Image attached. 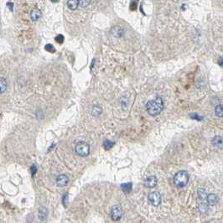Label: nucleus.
Returning a JSON list of instances; mask_svg holds the SVG:
<instances>
[{
    "label": "nucleus",
    "mask_w": 223,
    "mask_h": 223,
    "mask_svg": "<svg viewBox=\"0 0 223 223\" xmlns=\"http://www.w3.org/2000/svg\"><path fill=\"white\" fill-rule=\"evenodd\" d=\"M147 111L151 116L159 115L164 109V103L161 97H156L148 102L146 105Z\"/></svg>",
    "instance_id": "obj_1"
},
{
    "label": "nucleus",
    "mask_w": 223,
    "mask_h": 223,
    "mask_svg": "<svg viewBox=\"0 0 223 223\" xmlns=\"http://www.w3.org/2000/svg\"><path fill=\"white\" fill-rule=\"evenodd\" d=\"M189 179H190V176H189L188 172L185 170H181V171H179L175 175L174 183L177 187L183 188L187 185V184L189 182Z\"/></svg>",
    "instance_id": "obj_2"
},
{
    "label": "nucleus",
    "mask_w": 223,
    "mask_h": 223,
    "mask_svg": "<svg viewBox=\"0 0 223 223\" xmlns=\"http://www.w3.org/2000/svg\"><path fill=\"white\" fill-rule=\"evenodd\" d=\"M76 153L81 157H87L90 153V146L86 142H79L76 145Z\"/></svg>",
    "instance_id": "obj_3"
},
{
    "label": "nucleus",
    "mask_w": 223,
    "mask_h": 223,
    "mask_svg": "<svg viewBox=\"0 0 223 223\" xmlns=\"http://www.w3.org/2000/svg\"><path fill=\"white\" fill-rule=\"evenodd\" d=\"M149 200L151 205L154 206H158L161 203V195L157 191L151 192L149 195Z\"/></svg>",
    "instance_id": "obj_4"
},
{
    "label": "nucleus",
    "mask_w": 223,
    "mask_h": 223,
    "mask_svg": "<svg viewBox=\"0 0 223 223\" xmlns=\"http://www.w3.org/2000/svg\"><path fill=\"white\" fill-rule=\"evenodd\" d=\"M123 215V210L120 206H114L111 210V217L113 221H118Z\"/></svg>",
    "instance_id": "obj_5"
},
{
    "label": "nucleus",
    "mask_w": 223,
    "mask_h": 223,
    "mask_svg": "<svg viewBox=\"0 0 223 223\" xmlns=\"http://www.w3.org/2000/svg\"><path fill=\"white\" fill-rule=\"evenodd\" d=\"M158 183V180L155 176L151 175V176H148L145 180H144V185L148 188H153L157 185Z\"/></svg>",
    "instance_id": "obj_6"
},
{
    "label": "nucleus",
    "mask_w": 223,
    "mask_h": 223,
    "mask_svg": "<svg viewBox=\"0 0 223 223\" xmlns=\"http://www.w3.org/2000/svg\"><path fill=\"white\" fill-rule=\"evenodd\" d=\"M68 181H69V178L65 175H60L56 179V183L61 187L65 186L68 184Z\"/></svg>",
    "instance_id": "obj_7"
},
{
    "label": "nucleus",
    "mask_w": 223,
    "mask_h": 223,
    "mask_svg": "<svg viewBox=\"0 0 223 223\" xmlns=\"http://www.w3.org/2000/svg\"><path fill=\"white\" fill-rule=\"evenodd\" d=\"M206 201L210 206H215L218 203V197L215 194H210L206 196Z\"/></svg>",
    "instance_id": "obj_8"
},
{
    "label": "nucleus",
    "mask_w": 223,
    "mask_h": 223,
    "mask_svg": "<svg viewBox=\"0 0 223 223\" xmlns=\"http://www.w3.org/2000/svg\"><path fill=\"white\" fill-rule=\"evenodd\" d=\"M40 16H41V12H40V9L34 8V9L32 10L31 14H30V18H31L33 21H37L40 18Z\"/></svg>",
    "instance_id": "obj_9"
},
{
    "label": "nucleus",
    "mask_w": 223,
    "mask_h": 223,
    "mask_svg": "<svg viewBox=\"0 0 223 223\" xmlns=\"http://www.w3.org/2000/svg\"><path fill=\"white\" fill-rule=\"evenodd\" d=\"M67 6L71 10H75L79 6V0H68Z\"/></svg>",
    "instance_id": "obj_10"
},
{
    "label": "nucleus",
    "mask_w": 223,
    "mask_h": 223,
    "mask_svg": "<svg viewBox=\"0 0 223 223\" xmlns=\"http://www.w3.org/2000/svg\"><path fill=\"white\" fill-rule=\"evenodd\" d=\"M7 89V82L4 78L0 77V94L3 93Z\"/></svg>",
    "instance_id": "obj_11"
},
{
    "label": "nucleus",
    "mask_w": 223,
    "mask_h": 223,
    "mask_svg": "<svg viewBox=\"0 0 223 223\" xmlns=\"http://www.w3.org/2000/svg\"><path fill=\"white\" fill-rule=\"evenodd\" d=\"M212 143H213V145L216 146L217 148L218 147L222 148V137H220V136L215 137L213 138V140H212Z\"/></svg>",
    "instance_id": "obj_12"
},
{
    "label": "nucleus",
    "mask_w": 223,
    "mask_h": 223,
    "mask_svg": "<svg viewBox=\"0 0 223 223\" xmlns=\"http://www.w3.org/2000/svg\"><path fill=\"white\" fill-rule=\"evenodd\" d=\"M215 115H216L217 117L222 118V117L223 116L222 105H218V106H216V107H215Z\"/></svg>",
    "instance_id": "obj_13"
},
{
    "label": "nucleus",
    "mask_w": 223,
    "mask_h": 223,
    "mask_svg": "<svg viewBox=\"0 0 223 223\" xmlns=\"http://www.w3.org/2000/svg\"><path fill=\"white\" fill-rule=\"evenodd\" d=\"M198 196H199V199L200 200H206V192L204 191L203 189H199L198 190Z\"/></svg>",
    "instance_id": "obj_14"
},
{
    "label": "nucleus",
    "mask_w": 223,
    "mask_h": 223,
    "mask_svg": "<svg viewBox=\"0 0 223 223\" xmlns=\"http://www.w3.org/2000/svg\"><path fill=\"white\" fill-rule=\"evenodd\" d=\"M113 145H114V143H113V142H111V141H109V140H105V141H104L103 147L106 150L111 149L113 147Z\"/></svg>",
    "instance_id": "obj_15"
},
{
    "label": "nucleus",
    "mask_w": 223,
    "mask_h": 223,
    "mask_svg": "<svg viewBox=\"0 0 223 223\" xmlns=\"http://www.w3.org/2000/svg\"><path fill=\"white\" fill-rule=\"evenodd\" d=\"M131 188H132V184L129 183V182L121 184V189L125 192H128V191H131Z\"/></svg>",
    "instance_id": "obj_16"
},
{
    "label": "nucleus",
    "mask_w": 223,
    "mask_h": 223,
    "mask_svg": "<svg viewBox=\"0 0 223 223\" xmlns=\"http://www.w3.org/2000/svg\"><path fill=\"white\" fill-rule=\"evenodd\" d=\"M138 0H132L130 2V9L133 11L136 10L138 7Z\"/></svg>",
    "instance_id": "obj_17"
},
{
    "label": "nucleus",
    "mask_w": 223,
    "mask_h": 223,
    "mask_svg": "<svg viewBox=\"0 0 223 223\" xmlns=\"http://www.w3.org/2000/svg\"><path fill=\"white\" fill-rule=\"evenodd\" d=\"M45 50L49 51L50 53H54V52H56V49L55 47L52 45H50V44H48L45 45Z\"/></svg>",
    "instance_id": "obj_18"
},
{
    "label": "nucleus",
    "mask_w": 223,
    "mask_h": 223,
    "mask_svg": "<svg viewBox=\"0 0 223 223\" xmlns=\"http://www.w3.org/2000/svg\"><path fill=\"white\" fill-rule=\"evenodd\" d=\"M90 2H91V0H81L79 1V5H81L82 8H84V7H87L88 4L90 3Z\"/></svg>",
    "instance_id": "obj_19"
},
{
    "label": "nucleus",
    "mask_w": 223,
    "mask_h": 223,
    "mask_svg": "<svg viewBox=\"0 0 223 223\" xmlns=\"http://www.w3.org/2000/svg\"><path fill=\"white\" fill-rule=\"evenodd\" d=\"M64 36L62 34H58L57 36L56 37V41L57 43H59V44H62L64 42Z\"/></svg>",
    "instance_id": "obj_20"
},
{
    "label": "nucleus",
    "mask_w": 223,
    "mask_h": 223,
    "mask_svg": "<svg viewBox=\"0 0 223 223\" xmlns=\"http://www.w3.org/2000/svg\"><path fill=\"white\" fill-rule=\"evenodd\" d=\"M191 117L193 118V119H196V120H199V121H200V120H202V117L201 116H200V115H198L197 113H194V114H191Z\"/></svg>",
    "instance_id": "obj_21"
},
{
    "label": "nucleus",
    "mask_w": 223,
    "mask_h": 223,
    "mask_svg": "<svg viewBox=\"0 0 223 223\" xmlns=\"http://www.w3.org/2000/svg\"><path fill=\"white\" fill-rule=\"evenodd\" d=\"M31 169H32V175H34V173L36 172V167L34 165V166H32L31 167Z\"/></svg>",
    "instance_id": "obj_22"
},
{
    "label": "nucleus",
    "mask_w": 223,
    "mask_h": 223,
    "mask_svg": "<svg viewBox=\"0 0 223 223\" xmlns=\"http://www.w3.org/2000/svg\"><path fill=\"white\" fill-rule=\"evenodd\" d=\"M67 198H68V197H67V195H65L63 197V203L65 204V205L67 203Z\"/></svg>",
    "instance_id": "obj_23"
},
{
    "label": "nucleus",
    "mask_w": 223,
    "mask_h": 223,
    "mask_svg": "<svg viewBox=\"0 0 223 223\" xmlns=\"http://www.w3.org/2000/svg\"><path fill=\"white\" fill-rule=\"evenodd\" d=\"M13 5H14V3H8V8H10V10L12 11L13 10Z\"/></svg>",
    "instance_id": "obj_24"
},
{
    "label": "nucleus",
    "mask_w": 223,
    "mask_h": 223,
    "mask_svg": "<svg viewBox=\"0 0 223 223\" xmlns=\"http://www.w3.org/2000/svg\"><path fill=\"white\" fill-rule=\"evenodd\" d=\"M222 61H223L222 57H221V58H220V60H219V64H220V65H221V66H222V65H223Z\"/></svg>",
    "instance_id": "obj_25"
}]
</instances>
